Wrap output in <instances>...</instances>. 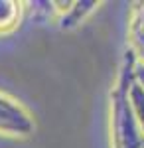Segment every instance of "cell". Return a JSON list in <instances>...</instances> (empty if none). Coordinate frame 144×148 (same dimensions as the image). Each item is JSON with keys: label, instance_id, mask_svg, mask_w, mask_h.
Segmentation results:
<instances>
[{"label": "cell", "instance_id": "cell-1", "mask_svg": "<svg viewBox=\"0 0 144 148\" xmlns=\"http://www.w3.org/2000/svg\"><path fill=\"white\" fill-rule=\"evenodd\" d=\"M134 63L136 61L130 56V51H126L111 91V109H109L111 148H144V132L136 123L128 103V87L132 81Z\"/></svg>", "mask_w": 144, "mask_h": 148}, {"label": "cell", "instance_id": "cell-2", "mask_svg": "<svg viewBox=\"0 0 144 148\" xmlns=\"http://www.w3.org/2000/svg\"><path fill=\"white\" fill-rule=\"evenodd\" d=\"M34 132H36V121L30 109L16 97L0 91V136L26 140L34 136Z\"/></svg>", "mask_w": 144, "mask_h": 148}, {"label": "cell", "instance_id": "cell-3", "mask_svg": "<svg viewBox=\"0 0 144 148\" xmlns=\"http://www.w3.org/2000/svg\"><path fill=\"white\" fill-rule=\"evenodd\" d=\"M101 6L95 0H77V2H51V14L61 30H75Z\"/></svg>", "mask_w": 144, "mask_h": 148}, {"label": "cell", "instance_id": "cell-4", "mask_svg": "<svg viewBox=\"0 0 144 148\" xmlns=\"http://www.w3.org/2000/svg\"><path fill=\"white\" fill-rule=\"evenodd\" d=\"M128 51L136 63L144 65V2L134 4L128 18Z\"/></svg>", "mask_w": 144, "mask_h": 148}, {"label": "cell", "instance_id": "cell-5", "mask_svg": "<svg viewBox=\"0 0 144 148\" xmlns=\"http://www.w3.org/2000/svg\"><path fill=\"white\" fill-rule=\"evenodd\" d=\"M26 12V2L18 0H0V36L12 34L18 30Z\"/></svg>", "mask_w": 144, "mask_h": 148}, {"label": "cell", "instance_id": "cell-6", "mask_svg": "<svg viewBox=\"0 0 144 148\" xmlns=\"http://www.w3.org/2000/svg\"><path fill=\"white\" fill-rule=\"evenodd\" d=\"M128 103H130V109H132L136 123L144 132V89L134 81V75L132 81H130V87H128Z\"/></svg>", "mask_w": 144, "mask_h": 148}, {"label": "cell", "instance_id": "cell-7", "mask_svg": "<svg viewBox=\"0 0 144 148\" xmlns=\"http://www.w3.org/2000/svg\"><path fill=\"white\" fill-rule=\"evenodd\" d=\"M132 75H134V81H136V83L144 89V65H142V63H134Z\"/></svg>", "mask_w": 144, "mask_h": 148}]
</instances>
